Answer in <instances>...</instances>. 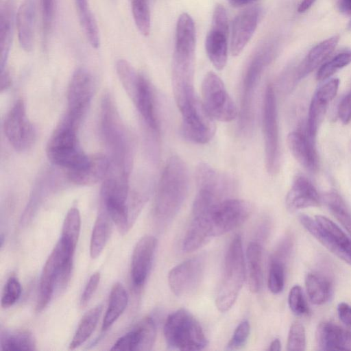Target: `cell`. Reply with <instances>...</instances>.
<instances>
[{"label":"cell","instance_id":"7dc6e473","mask_svg":"<svg viewBox=\"0 0 351 351\" xmlns=\"http://www.w3.org/2000/svg\"><path fill=\"white\" fill-rule=\"evenodd\" d=\"M211 29L228 35V20L226 10L223 5L215 6L212 18Z\"/></svg>","mask_w":351,"mask_h":351},{"label":"cell","instance_id":"7c38bea8","mask_svg":"<svg viewBox=\"0 0 351 351\" xmlns=\"http://www.w3.org/2000/svg\"><path fill=\"white\" fill-rule=\"evenodd\" d=\"M3 130L10 143L16 150H27L34 144L36 132L27 117L23 100H18L7 114Z\"/></svg>","mask_w":351,"mask_h":351},{"label":"cell","instance_id":"b9f144b4","mask_svg":"<svg viewBox=\"0 0 351 351\" xmlns=\"http://www.w3.org/2000/svg\"><path fill=\"white\" fill-rule=\"evenodd\" d=\"M21 292L22 288L18 278L14 276L10 277L3 289L1 306L3 308L12 306L19 299Z\"/></svg>","mask_w":351,"mask_h":351},{"label":"cell","instance_id":"ffe728a7","mask_svg":"<svg viewBox=\"0 0 351 351\" xmlns=\"http://www.w3.org/2000/svg\"><path fill=\"white\" fill-rule=\"evenodd\" d=\"M316 341L322 350H351V332L330 322L319 324Z\"/></svg>","mask_w":351,"mask_h":351},{"label":"cell","instance_id":"484cf974","mask_svg":"<svg viewBox=\"0 0 351 351\" xmlns=\"http://www.w3.org/2000/svg\"><path fill=\"white\" fill-rule=\"evenodd\" d=\"M112 219L106 210L99 214L91 234L90 254L93 258L98 257L109 239L112 231Z\"/></svg>","mask_w":351,"mask_h":351},{"label":"cell","instance_id":"f1b7e54d","mask_svg":"<svg viewBox=\"0 0 351 351\" xmlns=\"http://www.w3.org/2000/svg\"><path fill=\"white\" fill-rule=\"evenodd\" d=\"M101 311V305H98L84 315L69 345V349L73 350L79 347L90 337L97 324Z\"/></svg>","mask_w":351,"mask_h":351},{"label":"cell","instance_id":"ba28073f","mask_svg":"<svg viewBox=\"0 0 351 351\" xmlns=\"http://www.w3.org/2000/svg\"><path fill=\"white\" fill-rule=\"evenodd\" d=\"M271 60L270 53L261 52L251 60L244 73L239 112V128L243 132L250 130L254 120L256 90L265 68Z\"/></svg>","mask_w":351,"mask_h":351},{"label":"cell","instance_id":"680465c9","mask_svg":"<svg viewBox=\"0 0 351 351\" xmlns=\"http://www.w3.org/2000/svg\"><path fill=\"white\" fill-rule=\"evenodd\" d=\"M281 350L280 341L278 339H274L270 343L269 350L279 351Z\"/></svg>","mask_w":351,"mask_h":351},{"label":"cell","instance_id":"9a60e30c","mask_svg":"<svg viewBox=\"0 0 351 351\" xmlns=\"http://www.w3.org/2000/svg\"><path fill=\"white\" fill-rule=\"evenodd\" d=\"M258 10L247 9L239 13L234 19L232 26L230 52L239 56L252 37L258 21Z\"/></svg>","mask_w":351,"mask_h":351},{"label":"cell","instance_id":"4dcf8cb0","mask_svg":"<svg viewBox=\"0 0 351 351\" xmlns=\"http://www.w3.org/2000/svg\"><path fill=\"white\" fill-rule=\"evenodd\" d=\"M324 201L334 217L351 235V213L341 197L330 191L324 195Z\"/></svg>","mask_w":351,"mask_h":351},{"label":"cell","instance_id":"6da1fadb","mask_svg":"<svg viewBox=\"0 0 351 351\" xmlns=\"http://www.w3.org/2000/svg\"><path fill=\"white\" fill-rule=\"evenodd\" d=\"M187 167L178 156H171L160 178L154 204V213L160 222L171 221L182 206L188 194Z\"/></svg>","mask_w":351,"mask_h":351},{"label":"cell","instance_id":"5b68a950","mask_svg":"<svg viewBox=\"0 0 351 351\" xmlns=\"http://www.w3.org/2000/svg\"><path fill=\"white\" fill-rule=\"evenodd\" d=\"M265 161L267 173L276 175L280 169L279 130L275 91L271 84L265 88L262 112Z\"/></svg>","mask_w":351,"mask_h":351},{"label":"cell","instance_id":"c3c4849f","mask_svg":"<svg viewBox=\"0 0 351 351\" xmlns=\"http://www.w3.org/2000/svg\"><path fill=\"white\" fill-rule=\"evenodd\" d=\"M100 274L99 272L94 273L89 278L83 293L81 296L80 306L84 307L92 298L99 283Z\"/></svg>","mask_w":351,"mask_h":351},{"label":"cell","instance_id":"d6a6232c","mask_svg":"<svg viewBox=\"0 0 351 351\" xmlns=\"http://www.w3.org/2000/svg\"><path fill=\"white\" fill-rule=\"evenodd\" d=\"M3 350H34L35 341L28 331H19L2 337L1 341Z\"/></svg>","mask_w":351,"mask_h":351},{"label":"cell","instance_id":"816d5d0a","mask_svg":"<svg viewBox=\"0 0 351 351\" xmlns=\"http://www.w3.org/2000/svg\"><path fill=\"white\" fill-rule=\"evenodd\" d=\"M337 312L341 321L351 328V306L345 302L339 303L337 306Z\"/></svg>","mask_w":351,"mask_h":351},{"label":"cell","instance_id":"11a10c76","mask_svg":"<svg viewBox=\"0 0 351 351\" xmlns=\"http://www.w3.org/2000/svg\"><path fill=\"white\" fill-rule=\"evenodd\" d=\"M317 0H302L300 3L298 11L300 13H304L311 8Z\"/></svg>","mask_w":351,"mask_h":351},{"label":"cell","instance_id":"d4e9b609","mask_svg":"<svg viewBox=\"0 0 351 351\" xmlns=\"http://www.w3.org/2000/svg\"><path fill=\"white\" fill-rule=\"evenodd\" d=\"M128 302V293L122 284L115 283L110 291L108 306L103 320L101 329L108 330L125 309Z\"/></svg>","mask_w":351,"mask_h":351},{"label":"cell","instance_id":"8d00e7d4","mask_svg":"<svg viewBox=\"0 0 351 351\" xmlns=\"http://www.w3.org/2000/svg\"><path fill=\"white\" fill-rule=\"evenodd\" d=\"M132 12L135 24L145 36L150 33L151 18L147 0H131Z\"/></svg>","mask_w":351,"mask_h":351},{"label":"cell","instance_id":"4fadbf2b","mask_svg":"<svg viewBox=\"0 0 351 351\" xmlns=\"http://www.w3.org/2000/svg\"><path fill=\"white\" fill-rule=\"evenodd\" d=\"M205 259L202 256L189 258L173 267L168 275V282L172 292L183 296L193 292L202 280Z\"/></svg>","mask_w":351,"mask_h":351},{"label":"cell","instance_id":"44dd1931","mask_svg":"<svg viewBox=\"0 0 351 351\" xmlns=\"http://www.w3.org/2000/svg\"><path fill=\"white\" fill-rule=\"evenodd\" d=\"M339 41V36H333L313 47L298 66L293 79V86L297 82L322 65L333 52Z\"/></svg>","mask_w":351,"mask_h":351},{"label":"cell","instance_id":"5bb4252c","mask_svg":"<svg viewBox=\"0 0 351 351\" xmlns=\"http://www.w3.org/2000/svg\"><path fill=\"white\" fill-rule=\"evenodd\" d=\"M157 239L151 235L142 237L136 245L131 261V276L136 287H141L149 273L155 251Z\"/></svg>","mask_w":351,"mask_h":351},{"label":"cell","instance_id":"60d3db41","mask_svg":"<svg viewBox=\"0 0 351 351\" xmlns=\"http://www.w3.org/2000/svg\"><path fill=\"white\" fill-rule=\"evenodd\" d=\"M305 348V328L301 323L294 322L289 329L287 350L289 351H303Z\"/></svg>","mask_w":351,"mask_h":351},{"label":"cell","instance_id":"2e32d148","mask_svg":"<svg viewBox=\"0 0 351 351\" xmlns=\"http://www.w3.org/2000/svg\"><path fill=\"white\" fill-rule=\"evenodd\" d=\"M287 144L293 157L304 168L311 172L317 170L319 160L315 139L310 137L306 131L298 130L288 134Z\"/></svg>","mask_w":351,"mask_h":351},{"label":"cell","instance_id":"d6986e66","mask_svg":"<svg viewBox=\"0 0 351 351\" xmlns=\"http://www.w3.org/2000/svg\"><path fill=\"white\" fill-rule=\"evenodd\" d=\"M133 102L147 125L153 132L158 133L160 127L154 93L147 79L141 74Z\"/></svg>","mask_w":351,"mask_h":351},{"label":"cell","instance_id":"681fc988","mask_svg":"<svg viewBox=\"0 0 351 351\" xmlns=\"http://www.w3.org/2000/svg\"><path fill=\"white\" fill-rule=\"evenodd\" d=\"M110 350L136 351V339L133 330L121 337Z\"/></svg>","mask_w":351,"mask_h":351},{"label":"cell","instance_id":"ac0fdd59","mask_svg":"<svg viewBox=\"0 0 351 351\" xmlns=\"http://www.w3.org/2000/svg\"><path fill=\"white\" fill-rule=\"evenodd\" d=\"M110 167L108 158L103 154L90 155L87 162L82 167L68 170L70 181L78 185H92L103 180Z\"/></svg>","mask_w":351,"mask_h":351},{"label":"cell","instance_id":"52a82bcc","mask_svg":"<svg viewBox=\"0 0 351 351\" xmlns=\"http://www.w3.org/2000/svg\"><path fill=\"white\" fill-rule=\"evenodd\" d=\"M202 103L214 120L229 122L237 114V108L222 80L214 72L205 75L202 83Z\"/></svg>","mask_w":351,"mask_h":351},{"label":"cell","instance_id":"74e56055","mask_svg":"<svg viewBox=\"0 0 351 351\" xmlns=\"http://www.w3.org/2000/svg\"><path fill=\"white\" fill-rule=\"evenodd\" d=\"M350 63L351 51L340 53L321 65L317 73V80L319 81L326 80Z\"/></svg>","mask_w":351,"mask_h":351},{"label":"cell","instance_id":"7402d4cb","mask_svg":"<svg viewBox=\"0 0 351 351\" xmlns=\"http://www.w3.org/2000/svg\"><path fill=\"white\" fill-rule=\"evenodd\" d=\"M36 0H25L16 14V27L19 41L21 48L30 51L34 45L36 23Z\"/></svg>","mask_w":351,"mask_h":351},{"label":"cell","instance_id":"e0dca14e","mask_svg":"<svg viewBox=\"0 0 351 351\" xmlns=\"http://www.w3.org/2000/svg\"><path fill=\"white\" fill-rule=\"evenodd\" d=\"M319 193L312 182L304 176L298 175L286 197V206L290 211L317 206Z\"/></svg>","mask_w":351,"mask_h":351},{"label":"cell","instance_id":"6f0895ef","mask_svg":"<svg viewBox=\"0 0 351 351\" xmlns=\"http://www.w3.org/2000/svg\"><path fill=\"white\" fill-rule=\"evenodd\" d=\"M75 3L78 8L79 13L88 10L87 0H75Z\"/></svg>","mask_w":351,"mask_h":351},{"label":"cell","instance_id":"8992f818","mask_svg":"<svg viewBox=\"0 0 351 351\" xmlns=\"http://www.w3.org/2000/svg\"><path fill=\"white\" fill-rule=\"evenodd\" d=\"M75 247L60 237L48 257L41 273L36 309L41 311L49 304L62 270L73 264Z\"/></svg>","mask_w":351,"mask_h":351},{"label":"cell","instance_id":"94428289","mask_svg":"<svg viewBox=\"0 0 351 351\" xmlns=\"http://www.w3.org/2000/svg\"><path fill=\"white\" fill-rule=\"evenodd\" d=\"M350 148H351V143H350Z\"/></svg>","mask_w":351,"mask_h":351},{"label":"cell","instance_id":"1f68e13d","mask_svg":"<svg viewBox=\"0 0 351 351\" xmlns=\"http://www.w3.org/2000/svg\"><path fill=\"white\" fill-rule=\"evenodd\" d=\"M104 208L112 221L122 234L125 233L128 226V210L125 201L116 199H101Z\"/></svg>","mask_w":351,"mask_h":351},{"label":"cell","instance_id":"ab89813d","mask_svg":"<svg viewBox=\"0 0 351 351\" xmlns=\"http://www.w3.org/2000/svg\"><path fill=\"white\" fill-rule=\"evenodd\" d=\"M79 14L81 23L89 43L93 48L97 49L99 47L100 40L95 17L89 10Z\"/></svg>","mask_w":351,"mask_h":351},{"label":"cell","instance_id":"f35d334b","mask_svg":"<svg viewBox=\"0 0 351 351\" xmlns=\"http://www.w3.org/2000/svg\"><path fill=\"white\" fill-rule=\"evenodd\" d=\"M285 285V262L276 258H271L269 274L268 287L274 294L280 293Z\"/></svg>","mask_w":351,"mask_h":351},{"label":"cell","instance_id":"9f6ffc18","mask_svg":"<svg viewBox=\"0 0 351 351\" xmlns=\"http://www.w3.org/2000/svg\"><path fill=\"white\" fill-rule=\"evenodd\" d=\"M230 3L234 7H239L254 2L257 0H228Z\"/></svg>","mask_w":351,"mask_h":351},{"label":"cell","instance_id":"9c48e42d","mask_svg":"<svg viewBox=\"0 0 351 351\" xmlns=\"http://www.w3.org/2000/svg\"><path fill=\"white\" fill-rule=\"evenodd\" d=\"M250 204L243 199L226 198L200 216L208 222L213 237L228 232L245 222L251 213Z\"/></svg>","mask_w":351,"mask_h":351},{"label":"cell","instance_id":"d590c367","mask_svg":"<svg viewBox=\"0 0 351 351\" xmlns=\"http://www.w3.org/2000/svg\"><path fill=\"white\" fill-rule=\"evenodd\" d=\"M81 218L79 210L71 208L68 211L62 226V238L76 247L80 232Z\"/></svg>","mask_w":351,"mask_h":351},{"label":"cell","instance_id":"4316f807","mask_svg":"<svg viewBox=\"0 0 351 351\" xmlns=\"http://www.w3.org/2000/svg\"><path fill=\"white\" fill-rule=\"evenodd\" d=\"M248 263V285L252 293L260 291L263 283L262 248L256 241L250 242L246 251Z\"/></svg>","mask_w":351,"mask_h":351},{"label":"cell","instance_id":"db71d44e","mask_svg":"<svg viewBox=\"0 0 351 351\" xmlns=\"http://www.w3.org/2000/svg\"><path fill=\"white\" fill-rule=\"evenodd\" d=\"M338 8L342 13H351V0H339Z\"/></svg>","mask_w":351,"mask_h":351},{"label":"cell","instance_id":"f907efd6","mask_svg":"<svg viewBox=\"0 0 351 351\" xmlns=\"http://www.w3.org/2000/svg\"><path fill=\"white\" fill-rule=\"evenodd\" d=\"M337 113L343 123L348 124L351 121V89L340 101Z\"/></svg>","mask_w":351,"mask_h":351},{"label":"cell","instance_id":"f5cc1de1","mask_svg":"<svg viewBox=\"0 0 351 351\" xmlns=\"http://www.w3.org/2000/svg\"><path fill=\"white\" fill-rule=\"evenodd\" d=\"M1 91L7 90L11 85V77L7 70L1 71Z\"/></svg>","mask_w":351,"mask_h":351},{"label":"cell","instance_id":"3957f363","mask_svg":"<svg viewBox=\"0 0 351 351\" xmlns=\"http://www.w3.org/2000/svg\"><path fill=\"white\" fill-rule=\"evenodd\" d=\"M164 336L169 350H200L208 344L199 322L184 308L168 316L164 326Z\"/></svg>","mask_w":351,"mask_h":351},{"label":"cell","instance_id":"cb8c5ba5","mask_svg":"<svg viewBox=\"0 0 351 351\" xmlns=\"http://www.w3.org/2000/svg\"><path fill=\"white\" fill-rule=\"evenodd\" d=\"M228 34L210 29L206 35L205 49L207 56L217 70H222L228 59Z\"/></svg>","mask_w":351,"mask_h":351},{"label":"cell","instance_id":"7a4b0ae2","mask_svg":"<svg viewBox=\"0 0 351 351\" xmlns=\"http://www.w3.org/2000/svg\"><path fill=\"white\" fill-rule=\"evenodd\" d=\"M245 280V263L242 241L236 235L231 241L224 258L223 276L216 298L221 312L229 311L234 304Z\"/></svg>","mask_w":351,"mask_h":351},{"label":"cell","instance_id":"603a6c76","mask_svg":"<svg viewBox=\"0 0 351 351\" xmlns=\"http://www.w3.org/2000/svg\"><path fill=\"white\" fill-rule=\"evenodd\" d=\"M14 23V6L11 1L5 2L0 12V67L1 71L5 69V66L9 55Z\"/></svg>","mask_w":351,"mask_h":351},{"label":"cell","instance_id":"f6af8a7d","mask_svg":"<svg viewBox=\"0 0 351 351\" xmlns=\"http://www.w3.org/2000/svg\"><path fill=\"white\" fill-rule=\"evenodd\" d=\"M56 9V0H41L43 28L47 34L52 27Z\"/></svg>","mask_w":351,"mask_h":351},{"label":"cell","instance_id":"30bf717a","mask_svg":"<svg viewBox=\"0 0 351 351\" xmlns=\"http://www.w3.org/2000/svg\"><path fill=\"white\" fill-rule=\"evenodd\" d=\"M315 220L316 222L308 226V232L332 253L351 265V239L326 217L316 215Z\"/></svg>","mask_w":351,"mask_h":351},{"label":"cell","instance_id":"f546056e","mask_svg":"<svg viewBox=\"0 0 351 351\" xmlns=\"http://www.w3.org/2000/svg\"><path fill=\"white\" fill-rule=\"evenodd\" d=\"M132 330L136 339V351L152 350L156 337V326L152 317L143 318Z\"/></svg>","mask_w":351,"mask_h":351},{"label":"cell","instance_id":"83f0119b","mask_svg":"<svg viewBox=\"0 0 351 351\" xmlns=\"http://www.w3.org/2000/svg\"><path fill=\"white\" fill-rule=\"evenodd\" d=\"M305 286L311 302L320 305L326 302L331 295L329 280L317 273H308L305 278Z\"/></svg>","mask_w":351,"mask_h":351},{"label":"cell","instance_id":"836d02e7","mask_svg":"<svg viewBox=\"0 0 351 351\" xmlns=\"http://www.w3.org/2000/svg\"><path fill=\"white\" fill-rule=\"evenodd\" d=\"M116 68L123 86L133 101L137 90L139 74H137L132 65L125 60H119Z\"/></svg>","mask_w":351,"mask_h":351},{"label":"cell","instance_id":"277c9868","mask_svg":"<svg viewBox=\"0 0 351 351\" xmlns=\"http://www.w3.org/2000/svg\"><path fill=\"white\" fill-rule=\"evenodd\" d=\"M76 128L63 120L51 137L47 147L49 160L53 164L68 170L82 167L89 157L82 151L78 145Z\"/></svg>","mask_w":351,"mask_h":351},{"label":"cell","instance_id":"e575fe53","mask_svg":"<svg viewBox=\"0 0 351 351\" xmlns=\"http://www.w3.org/2000/svg\"><path fill=\"white\" fill-rule=\"evenodd\" d=\"M328 104L313 96L308 110L306 132L312 138L315 139L319 125L322 123Z\"/></svg>","mask_w":351,"mask_h":351},{"label":"cell","instance_id":"ee69618b","mask_svg":"<svg viewBox=\"0 0 351 351\" xmlns=\"http://www.w3.org/2000/svg\"><path fill=\"white\" fill-rule=\"evenodd\" d=\"M250 331V326L248 321H242L234 330L232 337L226 346V349L234 350L243 348L247 341Z\"/></svg>","mask_w":351,"mask_h":351},{"label":"cell","instance_id":"91938a15","mask_svg":"<svg viewBox=\"0 0 351 351\" xmlns=\"http://www.w3.org/2000/svg\"><path fill=\"white\" fill-rule=\"evenodd\" d=\"M348 29L351 31V19L348 24Z\"/></svg>","mask_w":351,"mask_h":351},{"label":"cell","instance_id":"bcb514c9","mask_svg":"<svg viewBox=\"0 0 351 351\" xmlns=\"http://www.w3.org/2000/svg\"><path fill=\"white\" fill-rule=\"evenodd\" d=\"M339 84V79H332L319 87L314 96L318 99L329 104L337 95Z\"/></svg>","mask_w":351,"mask_h":351},{"label":"cell","instance_id":"7bdbcfd3","mask_svg":"<svg viewBox=\"0 0 351 351\" xmlns=\"http://www.w3.org/2000/svg\"><path fill=\"white\" fill-rule=\"evenodd\" d=\"M288 303L290 309L296 315L301 316L308 313V306L299 285H295L290 289Z\"/></svg>","mask_w":351,"mask_h":351},{"label":"cell","instance_id":"8fae6325","mask_svg":"<svg viewBox=\"0 0 351 351\" xmlns=\"http://www.w3.org/2000/svg\"><path fill=\"white\" fill-rule=\"evenodd\" d=\"M93 90L91 74L84 69L76 70L67 93L68 112L64 119L69 123L77 128L91 101Z\"/></svg>","mask_w":351,"mask_h":351}]
</instances>
